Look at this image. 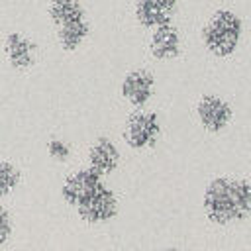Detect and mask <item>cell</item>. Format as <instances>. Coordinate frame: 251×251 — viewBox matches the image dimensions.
Masks as SVG:
<instances>
[{"instance_id": "obj_7", "label": "cell", "mask_w": 251, "mask_h": 251, "mask_svg": "<svg viewBox=\"0 0 251 251\" xmlns=\"http://www.w3.org/2000/svg\"><path fill=\"white\" fill-rule=\"evenodd\" d=\"M178 0H137L135 18L145 27H157L171 22Z\"/></svg>"}, {"instance_id": "obj_14", "label": "cell", "mask_w": 251, "mask_h": 251, "mask_svg": "<svg viewBox=\"0 0 251 251\" xmlns=\"http://www.w3.org/2000/svg\"><path fill=\"white\" fill-rule=\"evenodd\" d=\"M20 182V171L16 165L4 161L0 163V196L10 194Z\"/></svg>"}, {"instance_id": "obj_15", "label": "cell", "mask_w": 251, "mask_h": 251, "mask_svg": "<svg viewBox=\"0 0 251 251\" xmlns=\"http://www.w3.org/2000/svg\"><path fill=\"white\" fill-rule=\"evenodd\" d=\"M47 151H49V155L53 157V159H57V161H65L67 157H69V145L65 143V141H61V139H51L49 143H47Z\"/></svg>"}, {"instance_id": "obj_4", "label": "cell", "mask_w": 251, "mask_h": 251, "mask_svg": "<svg viewBox=\"0 0 251 251\" xmlns=\"http://www.w3.org/2000/svg\"><path fill=\"white\" fill-rule=\"evenodd\" d=\"M159 131H161V126L153 112H135L129 116L126 124L124 139L129 147L141 149L151 145L159 137Z\"/></svg>"}, {"instance_id": "obj_9", "label": "cell", "mask_w": 251, "mask_h": 251, "mask_svg": "<svg viewBox=\"0 0 251 251\" xmlns=\"http://www.w3.org/2000/svg\"><path fill=\"white\" fill-rule=\"evenodd\" d=\"M151 53L157 59H173L176 57L178 49H180V35L176 31V27H173L169 22L161 24L155 27L153 35H151Z\"/></svg>"}, {"instance_id": "obj_12", "label": "cell", "mask_w": 251, "mask_h": 251, "mask_svg": "<svg viewBox=\"0 0 251 251\" xmlns=\"http://www.w3.org/2000/svg\"><path fill=\"white\" fill-rule=\"evenodd\" d=\"M88 31H90V27H88V22L84 20V16L69 20L59 25V43L63 45V49L73 51L84 41Z\"/></svg>"}, {"instance_id": "obj_10", "label": "cell", "mask_w": 251, "mask_h": 251, "mask_svg": "<svg viewBox=\"0 0 251 251\" xmlns=\"http://www.w3.org/2000/svg\"><path fill=\"white\" fill-rule=\"evenodd\" d=\"M88 163L96 173L108 175V173L116 171V167L120 163V151L108 137H100L88 151Z\"/></svg>"}, {"instance_id": "obj_13", "label": "cell", "mask_w": 251, "mask_h": 251, "mask_svg": "<svg viewBox=\"0 0 251 251\" xmlns=\"http://www.w3.org/2000/svg\"><path fill=\"white\" fill-rule=\"evenodd\" d=\"M49 16L51 20L61 25L69 20H75V18H80L84 16V10L80 6L78 0H51L49 4Z\"/></svg>"}, {"instance_id": "obj_6", "label": "cell", "mask_w": 251, "mask_h": 251, "mask_svg": "<svg viewBox=\"0 0 251 251\" xmlns=\"http://www.w3.org/2000/svg\"><path fill=\"white\" fill-rule=\"evenodd\" d=\"M196 114H198L200 124L208 131H220L231 120V108H229V104L226 100L218 98V96H204L198 102V106H196Z\"/></svg>"}, {"instance_id": "obj_11", "label": "cell", "mask_w": 251, "mask_h": 251, "mask_svg": "<svg viewBox=\"0 0 251 251\" xmlns=\"http://www.w3.org/2000/svg\"><path fill=\"white\" fill-rule=\"evenodd\" d=\"M4 51H6V55L14 67L24 69V67H29L33 63L35 45L20 33H8L6 41H4Z\"/></svg>"}, {"instance_id": "obj_16", "label": "cell", "mask_w": 251, "mask_h": 251, "mask_svg": "<svg viewBox=\"0 0 251 251\" xmlns=\"http://www.w3.org/2000/svg\"><path fill=\"white\" fill-rule=\"evenodd\" d=\"M10 235H12V218L8 210L0 206V245H4Z\"/></svg>"}, {"instance_id": "obj_3", "label": "cell", "mask_w": 251, "mask_h": 251, "mask_svg": "<svg viewBox=\"0 0 251 251\" xmlns=\"http://www.w3.org/2000/svg\"><path fill=\"white\" fill-rule=\"evenodd\" d=\"M78 216L88 224H102L116 216L118 200L116 194L102 182L92 194H88L78 206Z\"/></svg>"}, {"instance_id": "obj_2", "label": "cell", "mask_w": 251, "mask_h": 251, "mask_svg": "<svg viewBox=\"0 0 251 251\" xmlns=\"http://www.w3.org/2000/svg\"><path fill=\"white\" fill-rule=\"evenodd\" d=\"M241 33H243V24L239 16H235L229 10H220L208 20L202 37L210 53L218 57H227L237 49Z\"/></svg>"}, {"instance_id": "obj_8", "label": "cell", "mask_w": 251, "mask_h": 251, "mask_svg": "<svg viewBox=\"0 0 251 251\" xmlns=\"http://www.w3.org/2000/svg\"><path fill=\"white\" fill-rule=\"evenodd\" d=\"M153 88H155L153 75L143 69H137L126 75L122 82V96L133 106H143L151 98Z\"/></svg>"}, {"instance_id": "obj_5", "label": "cell", "mask_w": 251, "mask_h": 251, "mask_svg": "<svg viewBox=\"0 0 251 251\" xmlns=\"http://www.w3.org/2000/svg\"><path fill=\"white\" fill-rule=\"evenodd\" d=\"M102 184V175L96 173L92 167L80 169L76 173H73L65 184H63V198L71 204V206H78L88 194H92L98 186Z\"/></svg>"}, {"instance_id": "obj_1", "label": "cell", "mask_w": 251, "mask_h": 251, "mask_svg": "<svg viewBox=\"0 0 251 251\" xmlns=\"http://www.w3.org/2000/svg\"><path fill=\"white\" fill-rule=\"evenodd\" d=\"M204 212L214 224L247 218L251 212V184L245 178H214L204 190Z\"/></svg>"}]
</instances>
